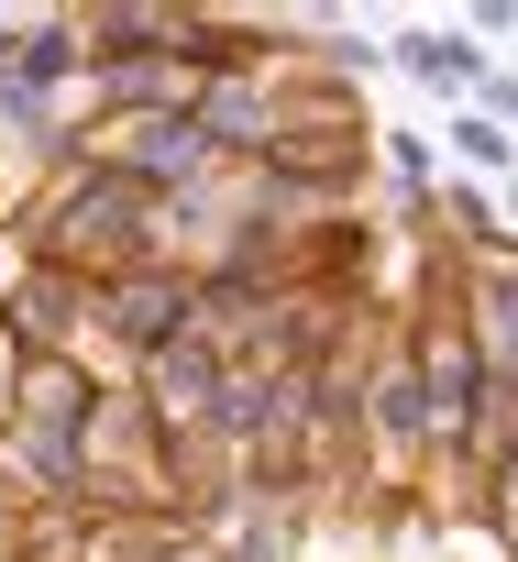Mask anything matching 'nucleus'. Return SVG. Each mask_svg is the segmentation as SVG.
I'll return each instance as SVG.
<instances>
[{
    "instance_id": "20e7f679",
    "label": "nucleus",
    "mask_w": 518,
    "mask_h": 562,
    "mask_svg": "<svg viewBox=\"0 0 518 562\" xmlns=\"http://www.w3.org/2000/svg\"><path fill=\"white\" fill-rule=\"evenodd\" d=\"M111 562H221L199 529H111Z\"/></svg>"
},
{
    "instance_id": "7ed1b4c3",
    "label": "nucleus",
    "mask_w": 518,
    "mask_h": 562,
    "mask_svg": "<svg viewBox=\"0 0 518 562\" xmlns=\"http://www.w3.org/2000/svg\"><path fill=\"white\" fill-rule=\"evenodd\" d=\"M0 331H12L23 353H67V364H89V288L78 276H56V265H34L12 299H0Z\"/></svg>"
},
{
    "instance_id": "f257e3e1",
    "label": "nucleus",
    "mask_w": 518,
    "mask_h": 562,
    "mask_svg": "<svg viewBox=\"0 0 518 562\" xmlns=\"http://www.w3.org/2000/svg\"><path fill=\"white\" fill-rule=\"evenodd\" d=\"M144 232H155V188H144V177H122L100 144H89V155H56L45 199L23 210V243H34V265L78 276V288H100V276L144 265Z\"/></svg>"
},
{
    "instance_id": "f03ea898",
    "label": "nucleus",
    "mask_w": 518,
    "mask_h": 562,
    "mask_svg": "<svg viewBox=\"0 0 518 562\" xmlns=\"http://www.w3.org/2000/svg\"><path fill=\"white\" fill-rule=\"evenodd\" d=\"M485 386H518V243H474L463 254V288H452Z\"/></svg>"
},
{
    "instance_id": "39448f33",
    "label": "nucleus",
    "mask_w": 518,
    "mask_h": 562,
    "mask_svg": "<svg viewBox=\"0 0 518 562\" xmlns=\"http://www.w3.org/2000/svg\"><path fill=\"white\" fill-rule=\"evenodd\" d=\"M507 199H518V188H507Z\"/></svg>"
}]
</instances>
